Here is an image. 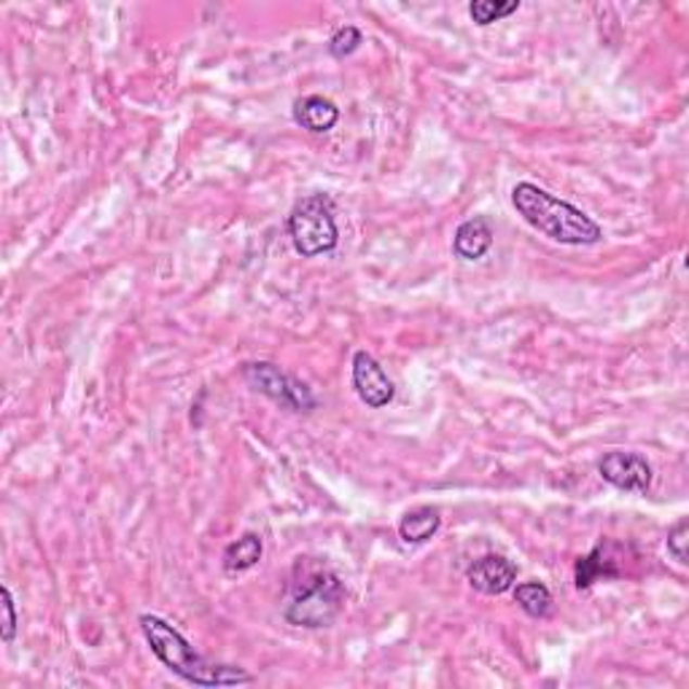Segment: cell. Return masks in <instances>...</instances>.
Wrapping results in <instances>:
<instances>
[{
	"mask_svg": "<svg viewBox=\"0 0 689 689\" xmlns=\"http://www.w3.org/2000/svg\"><path fill=\"white\" fill-rule=\"evenodd\" d=\"M140 630H143L145 643H149L151 652L156 654V660H160L167 671H173L178 679L189 681V685L238 687L254 681V676H251L248 671L205 660L203 654L181 636V630H176L170 622L156 617V614H143V617H140Z\"/></svg>",
	"mask_w": 689,
	"mask_h": 689,
	"instance_id": "obj_1",
	"label": "cell"
},
{
	"mask_svg": "<svg viewBox=\"0 0 689 689\" xmlns=\"http://www.w3.org/2000/svg\"><path fill=\"white\" fill-rule=\"evenodd\" d=\"M512 205L525 224L560 245H596L603 240V229L596 218L531 181H520L512 189Z\"/></svg>",
	"mask_w": 689,
	"mask_h": 689,
	"instance_id": "obj_2",
	"label": "cell"
},
{
	"mask_svg": "<svg viewBox=\"0 0 689 689\" xmlns=\"http://www.w3.org/2000/svg\"><path fill=\"white\" fill-rule=\"evenodd\" d=\"M347 590L337 574L332 571H316L299 585L285 603L283 617L289 625L307 627V630H321V627H332L334 620L345 609Z\"/></svg>",
	"mask_w": 689,
	"mask_h": 689,
	"instance_id": "obj_3",
	"label": "cell"
},
{
	"mask_svg": "<svg viewBox=\"0 0 689 689\" xmlns=\"http://www.w3.org/2000/svg\"><path fill=\"white\" fill-rule=\"evenodd\" d=\"M289 234L296 254L305 259L329 254L337 248L340 229L334 221V203L329 194H310L302 197L289 213Z\"/></svg>",
	"mask_w": 689,
	"mask_h": 689,
	"instance_id": "obj_4",
	"label": "cell"
},
{
	"mask_svg": "<svg viewBox=\"0 0 689 689\" xmlns=\"http://www.w3.org/2000/svg\"><path fill=\"white\" fill-rule=\"evenodd\" d=\"M243 380L251 385V391L267 396V399L276 401V405H280L289 412H312L318 405L310 385L302 383L294 374L283 372V369L272 361L245 363Z\"/></svg>",
	"mask_w": 689,
	"mask_h": 689,
	"instance_id": "obj_5",
	"label": "cell"
},
{
	"mask_svg": "<svg viewBox=\"0 0 689 689\" xmlns=\"http://www.w3.org/2000/svg\"><path fill=\"white\" fill-rule=\"evenodd\" d=\"M353 388H356L358 399L363 401L372 410H383L394 401L396 396V385L394 380L385 374V369L380 367L378 358L367 350H356L353 356Z\"/></svg>",
	"mask_w": 689,
	"mask_h": 689,
	"instance_id": "obj_6",
	"label": "cell"
},
{
	"mask_svg": "<svg viewBox=\"0 0 689 689\" xmlns=\"http://www.w3.org/2000/svg\"><path fill=\"white\" fill-rule=\"evenodd\" d=\"M598 474L603 483H609L625 493H647L652 487V467L643 456L627 450H612L598 463Z\"/></svg>",
	"mask_w": 689,
	"mask_h": 689,
	"instance_id": "obj_7",
	"label": "cell"
},
{
	"mask_svg": "<svg viewBox=\"0 0 689 689\" xmlns=\"http://www.w3.org/2000/svg\"><path fill=\"white\" fill-rule=\"evenodd\" d=\"M467 579L469 585L477 592H483V596H503V592L512 590L514 582H518V565L509 558H503V554L490 552L469 565Z\"/></svg>",
	"mask_w": 689,
	"mask_h": 689,
	"instance_id": "obj_8",
	"label": "cell"
},
{
	"mask_svg": "<svg viewBox=\"0 0 689 689\" xmlns=\"http://www.w3.org/2000/svg\"><path fill=\"white\" fill-rule=\"evenodd\" d=\"M493 224L487 216H474L469 221H463L456 229V238H452V254L463 261H480L487 251L493 248Z\"/></svg>",
	"mask_w": 689,
	"mask_h": 689,
	"instance_id": "obj_9",
	"label": "cell"
},
{
	"mask_svg": "<svg viewBox=\"0 0 689 689\" xmlns=\"http://www.w3.org/2000/svg\"><path fill=\"white\" fill-rule=\"evenodd\" d=\"M622 569L617 565V558L612 554V545L609 541H601L590 554L576 560L574 569V582L576 590H590L598 582H609V579H620Z\"/></svg>",
	"mask_w": 689,
	"mask_h": 689,
	"instance_id": "obj_10",
	"label": "cell"
},
{
	"mask_svg": "<svg viewBox=\"0 0 689 689\" xmlns=\"http://www.w3.org/2000/svg\"><path fill=\"white\" fill-rule=\"evenodd\" d=\"M294 122L307 132H321L334 130V125L340 122V109L323 94H307L294 103Z\"/></svg>",
	"mask_w": 689,
	"mask_h": 689,
	"instance_id": "obj_11",
	"label": "cell"
},
{
	"mask_svg": "<svg viewBox=\"0 0 689 689\" xmlns=\"http://www.w3.org/2000/svg\"><path fill=\"white\" fill-rule=\"evenodd\" d=\"M442 528V514L434 507H418L407 512L399 523V536L405 545H425Z\"/></svg>",
	"mask_w": 689,
	"mask_h": 689,
	"instance_id": "obj_12",
	"label": "cell"
},
{
	"mask_svg": "<svg viewBox=\"0 0 689 689\" xmlns=\"http://www.w3.org/2000/svg\"><path fill=\"white\" fill-rule=\"evenodd\" d=\"M265 554V545H261L259 534H243L238 541L227 547L221 554V565L227 574H240V571L254 569L256 563Z\"/></svg>",
	"mask_w": 689,
	"mask_h": 689,
	"instance_id": "obj_13",
	"label": "cell"
},
{
	"mask_svg": "<svg viewBox=\"0 0 689 689\" xmlns=\"http://www.w3.org/2000/svg\"><path fill=\"white\" fill-rule=\"evenodd\" d=\"M514 601L520 603L528 617L545 620L552 612V592L550 587L541 585V582H523V585L514 587Z\"/></svg>",
	"mask_w": 689,
	"mask_h": 689,
	"instance_id": "obj_14",
	"label": "cell"
},
{
	"mask_svg": "<svg viewBox=\"0 0 689 689\" xmlns=\"http://www.w3.org/2000/svg\"><path fill=\"white\" fill-rule=\"evenodd\" d=\"M520 9V0H474L469 3V16L474 20V25L487 27L493 22H501L503 16L514 14Z\"/></svg>",
	"mask_w": 689,
	"mask_h": 689,
	"instance_id": "obj_15",
	"label": "cell"
},
{
	"mask_svg": "<svg viewBox=\"0 0 689 689\" xmlns=\"http://www.w3.org/2000/svg\"><path fill=\"white\" fill-rule=\"evenodd\" d=\"M361 43H363L361 30L353 25H345V27H340V30L334 33L332 38H329V54H332L334 60H345V58H350V54L356 52Z\"/></svg>",
	"mask_w": 689,
	"mask_h": 689,
	"instance_id": "obj_16",
	"label": "cell"
},
{
	"mask_svg": "<svg viewBox=\"0 0 689 689\" xmlns=\"http://www.w3.org/2000/svg\"><path fill=\"white\" fill-rule=\"evenodd\" d=\"M687 541H689V520L681 518L674 528L668 531V552L671 558L679 565L689 563V552H687Z\"/></svg>",
	"mask_w": 689,
	"mask_h": 689,
	"instance_id": "obj_17",
	"label": "cell"
},
{
	"mask_svg": "<svg viewBox=\"0 0 689 689\" xmlns=\"http://www.w3.org/2000/svg\"><path fill=\"white\" fill-rule=\"evenodd\" d=\"M0 596H3V641L11 643L16 636V607H14V596H11L9 587H0Z\"/></svg>",
	"mask_w": 689,
	"mask_h": 689,
	"instance_id": "obj_18",
	"label": "cell"
}]
</instances>
